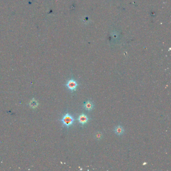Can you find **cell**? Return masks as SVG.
Masks as SVG:
<instances>
[{
	"label": "cell",
	"mask_w": 171,
	"mask_h": 171,
	"mask_svg": "<svg viewBox=\"0 0 171 171\" xmlns=\"http://www.w3.org/2000/svg\"><path fill=\"white\" fill-rule=\"evenodd\" d=\"M79 86L78 84L77 83L76 81L73 78L70 79L68 80L67 82H66L65 86L66 88H67L68 90L71 93L75 92L76 90L77 86Z\"/></svg>",
	"instance_id": "cell-2"
},
{
	"label": "cell",
	"mask_w": 171,
	"mask_h": 171,
	"mask_svg": "<svg viewBox=\"0 0 171 171\" xmlns=\"http://www.w3.org/2000/svg\"><path fill=\"white\" fill-rule=\"evenodd\" d=\"M29 105L31 107H32V108H36V107H37L38 105V103L36 101V100H34V99H33V100L30 102V104H29Z\"/></svg>",
	"instance_id": "cell-6"
},
{
	"label": "cell",
	"mask_w": 171,
	"mask_h": 171,
	"mask_svg": "<svg viewBox=\"0 0 171 171\" xmlns=\"http://www.w3.org/2000/svg\"><path fill=\"white\" fill-rule=\"evenodd\" d=\"M114 132L116 135L121 136V135H123L124 132H125V130H124V128L123 126H121V125H118V126L115 127Z\"/></svg>",
	"instance_id": "cell-5"
},
{
	"label": "cell",
	"mask_w": 171,
	"mask_h": 171,
	"mask_svg": "<svg viewBox=\"0 0 171 171\" xmlns=\"http://www.w3.org/2000/svg\"><path fill=\"white\" fill-rule=\"evenodd\" d=\"M89 119L90 118H89V116L83 113L80 114L77 118V120L78 121L79 123L81 126H84L86 124H88Z\"/></svg>",
	"instance_id": "cell-3"
},
{
	"label": "cell",
	"mask_w": 171,
	"mask_h": 171,
	"mask_svg": "<svg viewBox=\"0 0 171 171\" xmlns=\"http://www.w3.org/2000/svg\"><path fill=\"white\" fill-rule=\"evenodd\" d=\"M102 137H103V135L101 132H96V133L95 134V137L96 140H98V141L102 139Z\"/></svg>",
	"instance_id": "cell-7"
},
{
	"label": "cell",
	"mask_w": 171,
	"mask_h": 171,
	"mask_svg": "<svg viewBox=\"0 0 171 171\" xmlns=\"http://www.w3.org/2000/svg\"><path fill=\"white\" fill-rule=\"evenodd\" d=\"M60 121L64 127H66V128H69L73 125L75 119L69 113H66L61 118Z\"/></svg>",
	"instance_id": "cell-1"
},
{
	"label": "cell",
	"mask_w": 171,
	"mask_h": 171,
	"mask_svg": "<svg viewBox=\"0 0 171 171\" xmlns=\"http://www.w3.org/2000/svg\"><path fill=\"white\" fill-rule=\"evenodd\" d=\"M83 107L84 109H85L86 111H90L94 108L95 105H94V104L93 103V102H91V100H88L87 102H86L84 103Z\"/></svg>",
	"instance_id": "cell-4"
}]
</instances>
